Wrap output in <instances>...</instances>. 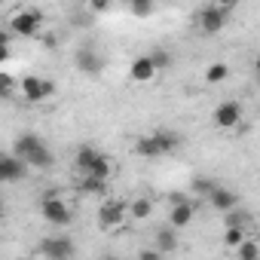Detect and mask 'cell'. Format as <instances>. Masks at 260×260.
Returning <instances> with one entry per match:
<instances>
[{"label": "cell", "mask_w": 260, "mask_h": 260, "mask_svg": "<svg viewBox=\"0 0 260 260\" xmlns=\"http://www.w3.org/2000/svg\"><path fill=\"white\" fill-rule=\"evenodd\" d=\"M128 208V217H135V220H147L150 214H153V202L147 199V196H138V199H132L125 205Z\"/></svg>", "instance_id": "e0dca14e"}, {"label": "cell", "mask_w": 260, "mask_h": 260, "mask_svg": "<svg viewBox=\"0 0 260 260\" xmlns=\"http://www.w3.org/2000/svg\"><path fill=\"white\" fill-rule=\"evenodd\" d=\"M233 251H236V257H239V260H257V257H260V245H257V239H254V236H245Z\"/></svg>", "instance_id": "d6986e66"}, {"label": "cell", "mask_w": 260, "mask_h": 260, "mask_svg": "<svg viewBox=\"0 0 260 260\" xmlns=\"http://www.w3.org/2000/svg\"><path fill=\"white\" fill-rule=\"evenodd\" d=\"M150 61H153L156 71H166V68H172V52L169 49H153L150 52Z\"/></svg>", "instance_id": "4316f807"}, {"label": "cell", "mask_w": 260, "mask_h": 260, "mask_svg": "<svg viewBox=\"0 0 260 260\" xmlns=\"http://www.w3.org/2000/svg\"><path fill=\"white\" fill-rule=\"evenodd\" d=\"M10 40H13V37H10V31L0 28V43H7V46H10Z\"/></svg>", "instance_id": "836d02e7"}, {"label": "cell", "mask_w": 260, "mask_h": 260, "mask_svg": "<svg viewBox=\"0 0 260 260\" xmlns=\"http://www.w3.org/2000/svg\"><path fill=\"white\" fill-rule=\"evenodd\" d=\"M25 162H28V169H43V172H46V169H52V166H55V156H52V150L40 141V144L25 156Z\"/></svg>", "instance_id": "5bb4252c"}, {"label": "cell", "mask_w": 260, "mask_h": 260, "mask_svg": "<svg viewBox=\"0 0 260 260\" xmlns=\"http://www.w3.org/2000/svg\"><path fill=\"white\" fill-rule=\"evenodd\" d=\"M40 217L52 226H71L74 223V211L61 196H43L40 199Z\"/></svg>", "instance_id": "7a4b0ae2"}, {"label": "cell", "mask_w": 260, "mask_h": 260, "mask_svg": "<svg viewBox=\"0 0 260 260\" xmlns=\"http://www.w3.org/2000/svg\"><path fill=\"white\" fill-rule=\"evenodd\" d=\"M110 10V0H89V13H107Z\"/></svg>", "instance_id": "f1b7e54d"}, {"label": "cell", "mask_w": 260, "mask_h": 260, "mask_svg": "<svg viewBox=\"0 0 260 260\" xmlns=\"http://www.w3.org/2000/svg\"><path fill=\"white\" fill-rule=\"evenodd\" d=\"M208 202H211V208L214 211H230V208H236L239 205V196L233 193V190H226V187H214L211 193H208Z\"/></svg>", "instance_id": "7c38bea8"}, {"label": "cell", "mask_w": 260, "mask_h": 260, "mask_svg": "<svg viewBox=\"0 0 260 260\" xmlns=\"http://www.w3.org/2000/svg\"><path fill=\"white\" fill-rule=\"evenodd\" d=\"M10 58H13V49H10L7 43H0V64H7Z\"/></svg>", "instance_id": "f546056e"}, {"label": "cell", "mask_w": 260, "mask_h": 260, "mask_svg": "<svg viewBox=\"0 0 260 260\" xmlns=\"http://www.w3.org/2000/svg\"><path fill=\"white\" fill-rule=\"evenodd\" d=\"M0 220H4V202H0Z\"/></svg>", "instance_id": "d590c367"}, {"label": "cell", "mask_w": 260, "mask_h": 260, "mask_svg": "<svg viewBox=\"0 0 260 260\" xmlns=\"http://www.w3.org/2000/svg\"><path fill=\"white\" fill-rule=\"evenodd\" d=\"M4 4H7V0H0V7H4Z\"/></svg>", "instance_id": "8d00e7d4"}, {"label": "cell", "mask_w": 260, "mask_h": 260, "mask_svg": "<svg viewBox=\"0 0 260 260\" xmlns=\"http://www.w3.org/2000/svg\"><path fill=\"white\" fill-rule=\"evenodd\" d=\"M242 122V104L239 101H223L214 110V125L217 128H236Z\"/></svg>", "instance_id": "9c48e42d"}, {"label": "cell", "mask_w": 260, "mask_h": 260, "mask_svg": "<svg viewBox=\"0 0 260 260\" xmlns=\"http://www.w3.org/2000/svg\"><path fill=\"white\" fill-rule=\"evenodd\" d=\"M214 187H217V184H214L211 178H193V184H190V190H193V193H199V196H208Z\"/></svg>", "instance_id": "83f0119b"}, {"label": "cell", "mask_w": 260, "mask_h": 260, "mask_svg": "<svg viewBox=\"0 0 260 260\" xmlns=\"http://www.w3.org/2000/svg\"><path fill=\"white\" fill-rule=\"evenodd\" d=\"M28 175V162L19 159L16 153H0V184H16L25 181Z\"/></svg>", "instance_id": "52a82bcc"}, {"label": "cell", "mask_w": 260, "mask_h": 260, "mask_svg": "<svg viewBox=\"0 0 260 260\" xmlns=\"http://www.w3.org/2000/svg\"><path fill=\"white\" fill-rule=\"evenodd\" d=\"M223 217H226V226H245V230H251V223H254V217L248 211H242L239 205L230 208V211H223Z\"/></svg>", "instance_id": "44dd1931"}, {"label": "cell", "mask_w": 260, "mask_h": 260, "mask_svg": "<svg viewBox=\"0 0 260 260\" xmlns=\"http://www.w3.org/2000/svg\"><path fill=\"white\" fill-rule=\"evenodd\" d=\"M43 28V13L40 10H19L10 16V31L16 37H37Z\"/></svg>", "instance_id": "277c9868"}, {"label": "cell", "mask_w": 260, "mask_h": 260, "mask_svg": "<svg viewBox=\"0 0 260 260\" xmlns=\"http://www.w3.org/2000/svg\"><path fill=\"white\" fill-rule=\"evenodd\" d=\"M86 175H95V178H104V181H107V178L113 175V162H110V156H104V153H101V156L95 159V166H92Z\"/></svg>", "instance_id": "603a6c76"}, {"label": "cell", "mask_w": 260, "mask_h": 260, "mask_svg": "<svg viewBox=\"0 0 260 260\" xmlns=\"http://www.w3.org/2000/svg\"><path fill=\"white\" fill-rule=\"evenodd\" d=\"M226 19H230V10L214 4V7H208V10L199 13V28H202V34H220L223 25H226Z\"/></svg>", "instance_id": "ba28073f"}, {"label": "cell", "mask_w": 260, "mask_h": 260, "mask_svg": "<svg viewBox=\"0 0 260 260\" xmlns=\"http://www.w3.org/2000/svg\"><path fill=\"white\" fill-rule=\"evenodd\" d=\"M245 236H248L245 226H226V233H223V245H226V248H236Z\"/></svg>", "instance_id": "d4e9b609"}, {"label": "cell", "mask_w": 260, "mask_h": 260, "mask_svg": "<svg viewBox=\"0 0 260 260\" xmlns=\"http://www.w3.org/2000/svg\"><path fill=\"white\" fill-rule=\"evenodd\" d=\"M43 43H46V49H55V34H46Z\"/></svg>", "instance_id": "d6a6232c"}, {"label": "cell", "mask_w": 260, "mask_h": 260, "mask_svg": "<svg viewBox=\"0 0 260 260\" xmlns=\"http://www.w3.org/2000/svg\"><path fill=\"white\" fill-rule=\"evenodd\" d=\"M214 4H217V7H226V10H233V7L239 4V0H214Z\"/></svg>", "instance_id": "1f68e13d"}, {"label": "cell", "mask_w": 260, "mask_h": 260, "mask_svg": "<svg viewBox=\"0 0 260 260\" xmlns=\"http://www.w3.org/2000/svg\"><path fill=\"white\" fill-rule=\"evenodd\" d=\"M128 10H132V16H138V19H147L156 10V0H128Z\"/></svg>", "instance_id": "cb8c5ba5"}, {"label": "cell", "mask_w": 260, "mask_h": 260, "mask_svg": "<svg viewBox=\"0 0 260 260\" xmlns=\"http://www.w3.org/2000/svg\"><path fill=\"white\" fill-rule=\"evenodd\" d=\"M74 61H77V71H83V74H92V77H95V74H101V68H104L101 55H98L92 46H80Z\"/></svg>", "instance_id": "8fae6325"}, {"label": "cell", "mask_w": 260, "mask_h": 260, "mask_svg": "<svg viewBox=\"0 0 260 260\" xmlns=\"http://www.w3.org/2000/svg\"><path fill=\"white\" fill-rule=\"evenodd\" d=\"M184 199H187V193H172V205L175 202H184Z\"/></svg>", "instance_id": "e575fe53"}, {"label": "cell", "mask_w": 260, "mask_h": 260, "mask_svg": "<svg viewBox=\"0 0 260 260\" xmlns=\"http://www.w3.org/2000/svg\"><path fill=\"white\" fill-rule=\"evenodd\" d=\"M226 77H230V68H226L223 61H214V64L205 68V83H211V86H214V83H223Z\"/></svg>", "instance_id": "7402d4cb"}, {"label": "cell", "mask_w": 260, "mask_h": 260, "mask_svg": "<svg viewBox=\"0 0 260 260\" xmlns=\"http://www.w3.org/2000/svg\"><path fill=\"white\" fill-rule=\"evenodd\" d=\"M19 92H22V98H25V101L40 104V101H46V98H52V95H55V83H52V80H46V77L31 74V77H22V80H19Z\"/></svg>", "instance_id": "3957f363"}, {"label": "cell", "mask_w": 260, "mask_h": 260, "mask_svg": "<svg viewBox=\"0 0 260 260\" xmlns=\"http://www.w3.org/2000/svg\"><path fill=\"white\" fill-rule=\"evenodd\" d=\"M193 214H196V211H193V205H190L187 199H184V202H175L172 211H169V223H172L175 230H187V226L193 223Z\"/></svg>", "instance_id": "4fadbf2b"}, {"label": "cell", "mask_w": 260, "mask_h": 260, "mask_svg": "<svg viewBox=\"0 0 260 260\" xmlns=\"http://www.w3.org/2000/svg\"><path fill=\"white\" fill-rule=\"evenodd\" d=\"M138 257H141V260H159V257H162V254H159V251H156V248H147V251H141V254H138Z\"/></svg>", "instance_id": "4dcf8cb0"}, {"label": "cell", "mask_w": 260, "mask_h": 260, "mask_svg": "<svg viewBox=\"0 0 260 260\" xmlns=\"http://www.w3.org/2000/svg\"><path fill=\"white\" fill-rule=\"evenodd\" d=\"M156 74H159V71L153 68L150 55H138V58H132V64H128V77H132L135 83H153Z\"/></svg>", "instance_id": "30bf717a"}, {"label": "cell", "mask_w": 260, "mask_h": 260, "mask_svg": "<svg viewBox=\"0 0 260 260\" xmlns=\"http://www.w3.org/2000/svg\"><path fill=\"white\" fill-rule=\"evenodd\" d=\"M37 254L49 257V260H64V257H74L77 254V245L68 239V236H49L37 245Z\"/></svg>", "instance_id": "8992f818"}, {"label": "cell", "mask_w": 260, "mask_h": 260, "mask_svg": "<svg viewBox=\"0 0 260 260\" xmlns=\"http://www.w3.org/2000/svg\"><path fill=\"white\" fill-rule=\"evenodd\" d=\"M156 251H159V254H172V251H178L175 226H172V230H159V233H156Z\"/></svg>", "instance_id": "ffe728a7"}, {"label": "cell", "mask_w": 260, "mask_h": 260, "mask_svg": "<svg viewBox=\"0 0 260 260\" xmlns=\"http://www.w3.org/2000/svg\"><path fill=\"white\" fill-rule=\"evenodd\" d=\"M37 144H40V135H34V132H22V135L13 141V153H16L19 159H25Z\"/></svg>", "instance_id": "2e32d148"}, {"label": "cell", "mask_w": 260, "mask_h": 260, "mask_svg": "<svg viewBox=\"0 0 260 260\" xmlns=\"http://www.w3.org/2000/svg\"><path fill=\"white\" fill-rule=\"evenodd\" d=\"M80 193H86V196H104L107 193V181L104 178H95V175H83Z\"/></svg>", "instance_id": "ac0fdd59"}, {"label": "cell", "mask_w": 260, "mask_h": 260, "mask_svg": "<svg viewBox=\"0 0 260 260\" xmlns=\"http://www.w3.org/2000/svg\"><path fill=\"white\" fill-rule=\"evenodd\" d=\"M181 144V138L175 132H153V135H141L135 141V156H144V159H159V156H169L175 153Z\"/></svg>", "instance_id": "6da1fadb"}, {"label": "cell", "mask_w": 260, "mask_h": 260, "mask_svg": "<svg viewBox=\"0 0 260 260\" xmlns=\"http://www.w3.org/2000/svg\"><path fill=\"white\" fill-rule=\"evenodd\" d=\"M101 156V150H95V147H89V144H83L80 150H77V156H74V166H77V172L80 175H86L92 166H95V159Z\"/></svg>", "instance_id": "9a60e30c"}, {"label": "cell", "mask_w": 260, "mask_h": 260, "mask_svg": "<svg viewBox=\"0 0 260 260\" xmlns=\"http://www.w3.org/2000/svg\"><path fill=\"white\" fill-rule=\"evenodd\" d=\"M13 92H19V80L0 71V98H10Z\"/></svg>", "instance_id": "484cf974"}, {"label": "cell", "mask_w": 260, "mask_h": 260, "mask_svg": "<svg viewBox=\"0 0 260 260\" xmlns=\"http://www.w3.org/2000/svg\"><path fill=\"white\" fill-rule=\"evenodd\" d=\"M125 217H128V208H125L122 199H104L101 208H98V226H101L104 233L119 230V226L125 223Z\"/></svg>", "instance_id": "5b68a950"}]
</instances>
